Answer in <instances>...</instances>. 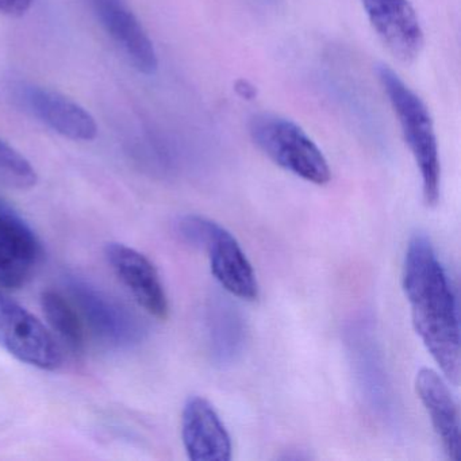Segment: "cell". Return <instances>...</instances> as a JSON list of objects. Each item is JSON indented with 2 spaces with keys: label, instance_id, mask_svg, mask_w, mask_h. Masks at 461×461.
Instances as JSON below:
<instances>
[{
  "label": "cell",
  "instance_id": "cell-17",
  "mask_svg": "<svg viewBox=\"0 0 461 461\" xmlns=\"http://www.w3.org/2000/svg\"><path fill=\"white\" fill-rule=\"evenodd\" d=\"M34 0H0V15L18 18L25 15L33 6Z\"/></svg>",
  "mask_w": 461,
  "mask_h": 461
},
{
  "label": "cell",
  "instance_id": "cell-1",
  "mask_svg": "<svg viewBox=\"0 0 461 461\" xmlns=\"http://www.w3.org/2000/svg\"><path fill=\"white\" fill-rule=\"evenodd\" d=\"M402 287L412 326L447 382L460 379V323L449 275L425 234L411 237L404 256Z\"/></svg>",
  "mask_w": 461,
  "mask_h": 461
},
{
  "label": "cell",
  "instance_id": "cell-4",
  "mask_svg": "<svg viewBox=\"0 0 461 461\" xmlns=\"http://www.w3.org/2000/svg\"><path fill=\"white\" fill-rule=\"evenodd\" d=\"M249 133L256 147L280 168L312 185L330 182V166L322 150L293 121L258 114L250 120Z\"/></svg>",
  "mask_w": 461,
  "mask_h": 461
},
{
  "label": "cell",
  "instance_id": "cell-6",
  "mask_svg": "<svg viewBox=\"0 0 461 461\" xmlns=\"http://www.w3.org/2000/svg\"><path fill=\"white\" fill-rule=\"evenodd\" d=\"M68 288L83 322L99 341L118 349L142 341L144 328L139 318L112 296L80 277H71Z\"/></svg>",
  "mask_w": 461,
  "mask_h": 461
},
{
  "label": "cell",
  "instance_id": "cell-10",
  "mask_svg": "<svg viewBox=\"0 0 461 461\" xmlns=\"http://www.w3.org/2000/svg\"><path fill=\"white\" fill-rule=\"evenodd\" d=\"M41 258V244L31 226L20 215L0 204V288L25 287Z\"/></svg>",
  "mask_w": 461,
  "mask_h": 461
},
{
  "label": "cell",
  "instance_id": "cell-12",
  "mask_svg": "<svg viewBox=\"0 0 461 461\" xmlns=\"http://www.w3.org/2000/svg\"><path fill=\"white\" fill-rule=\"evenodd\" d=\"M182 439L194 461H230L233 444L217 410L202 396H190L183 407Z\"/></svg>",
  "mask_w": 461,
  "mask_h": 461
},
{
  "label": "cell",
  "instance_id": "cell-14",
  "mask_svg": "<svg viewBox=\"0 0 461 461\" xmlns=\"http://www.w3.org/2000/svg\"><path fill=\"white\" fill-rule=\"evenodd\" d=\"M210 352L220 364L236 361L244 349L247 330L240 312L225 302H215L207 318Z\"/></svg>",
  "mask_w": 461,
  "mask_h": 461
},
{
  "label": "cell",
  "instance_id": "cell-8",
  "mask_svg": "<svg viewBox=\"0 0 461 461\" xmlns=\"http://www.w3.org/2000/svg\"><path fill=\"white\" fill-rule=\"evenodd\" d=\"M83 2L133 68L144 75H153L158 71L155 45L128 0Z\"/></svg>",
  "mask_w": 461,
  "mask_h": 461
},
{
  "label": "cell",
  "instance_id": "cell-5",
  "mask_svg": "<svg viewBox=\"0 0 461 461\" xmlns=\"http://www.w3.org/2000/svg\"><path fill=\"white\" fill-rule=\"evenodd\" d=\"M0 345L23 363L44 371L63 366V349L52 333L4 291H0Z\"/></svg>",
  "mask_w": 461,
  "mask_h": 461
},
{
  "label": "cell",
  "instance_id": "cell-11",
  "mask_svg": "<svg viewBox=\"0 0 461 461\" xmlns=\"http://www.w3.org/2000/svg\"><path fill=\"white\" fill-rule=\"evenodd\" d=\"M364 12L388 50L403 63L420 56L425 39L409 0H361Z\"/></svg>",
  "mask_w": 461,
  "mask_h": 461
},
{
  "label": "cell",
  "instance_id": "cell-16",
  "mask_svg": "<svg viewBox=\"0 0 461 461\" xmlns=\"http://www.w3.org/2000/svg\"><path fill=\"white\" fill-rule=\"evenodd\" d=\"M37 180L36 169L25 156L0 140V183L15 190H31Z\"/></svg>",
  "mask_w": 461,
  "mask_h": 461
},
{
  "label": "cell",
  "instance_id": "cell-3",
  "mask_svg": "<svg viewBox=\"0 0 461 461\" xmlns=\"http://www.w3.org/2000/svg\"><path fill=\"white\" fill-rule=\"evenodd\" d=\"M175 228L185 244L207 253L210 271L226 293L247 302L258 298L260 288L252 263L228 229L194 214L179 218Z\"/></svg>",
  "mask_w": 461,
  "mask_h": 461
},
{
  "label": "cell",
  "instance_id": "cell-7",
  "mask_svg": "<svg viewBox=\"0 0 461 461\" xmlns=\"http://www.w3.org/2000/svg\"><path fill=\"white\" fill-rule=\"evenodd\" d=\"M14 102L32 117L72 141H93L98 125L93 115L63 94L29 83L13 87Z\"/></svg>",
  "mask_w": 461,
  "mask_h": 461
},
{
  "label": "cell",
  "instance_id": "cell-9",
  "mask_svg": "<svg viewBox=\"0 0 461 461\" xmlns=\"http://www.w3.org/2000/svg\"><path fill=\"white\" fill-rule=\"evenodd\" d=\"M104 256L137 303L156 320L166 321L169 317L168 296L155 264L139 250L120 242L107 244Z\"/></svg>",
  "mask_w": 461,
  "mask_h": 461
},
{
  "label": "cell",
  "instance_id": "cell-2",
  "mask_svg": "<svg viewBox=\"0 0 461 461\" xmlns=\"http://www.w3.org/2000/svg\"><path fill=\"white\" fill-rule=\"evenodd\" d=\"M376 74L420 171L423 201L426 206H436L441 193V163L430 113L422 99L390 67L380 64Z\"/></svg>",
  "mask_w": 461,
  "mask_h": 461
},
{
  "label": "cell",
  "instance_id": "cell-15",
  "mask_svg": "<svg viewBox=\"0 0 461 461\" xmlns=\"http://www.w3.org/2000/svg\"><path fill=\"white\" fill-rule=\"evenodd\" d=\"M41 307L59 339L75 355H82L86 345L85 322L75 304L58 291L47 290L41 294Z\"/></svg>",
  "mask_w": 461,
  "mask_h": 461
},
{
  "label": "cell",
  "instance_id": "cell-13",
  "mask_svg": "<svg viewBox=\"0 0 461 461\" xmlns=\"http://www.w3.org/2000/svg\"><path fill=\"white\" fill-rule=\"evenodd\" d=\"M415 391L430 417L445 455L450 460H458L460 415L447 380L434 369L420 368L415 376Z\"/></svg>",
  "mask_w": 461,
  "mask_h": 461
}]
</instances>
